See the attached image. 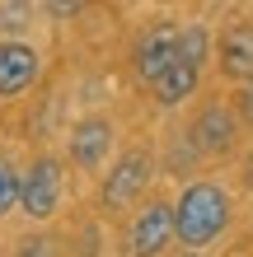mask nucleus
<instances>
[{
    "label": "nucleus",
    "instance_id": "13",
    "mask_svg": "<svg viewBox=\"0 0 253 257\" xmlns=\"http://www.w3.org/2000/svg\"><path fill=\"white\" fill-rule=\"evenodd\" d=\"M14 257H52V243H47V238H38V243H24Z\"/></svg>",
    "mask_w": 253,
    "mask_h": 257
},
{
    "label": "nucleus",
    "instance_id": "2",
    "mask_svg": "<svg viewBox=\"0 0 253 257\" xmlns=\"http://www.w3.org/2000/svg\"><path fill=\"white\" fill-rule=\"evenodd\" d=\"M14 206H24V215H33V220L56 215V206H61V159L42 155V159L28 164V169L19 173V196H14Z\"/></svg>",
    "mask_w": 253,
    "mask_h": 257
},
{
    "label": "nucleus",
    "instance_id": "8",
    "mask_svg": "<svg viewBox=\"0 0 253 257\" xmlns=\"http://www.w3.org/2000/svg\"><path fill=\"white\" fill-rule=\"evenodd\" d=\"M188 141L197 145L202 155H225V150L234 145V112L220 108V103H211V108L197 117V126H192Z\"/></svg>",
    "mask_w": 253,
    "mask_h": 257
},
{
    "label": "nucleus",
    "instance_id": "12",
    "mask_svg": "<svg viewBox=\"0 0 253 257\" xmlns=\"http://www.w3.org/2000/svg\"><path fill=\"white\" fill-rule=\"evenodd\" d=\"M234 112H239V122L253 126V84H239V94H234Z\"/></svg>",
    "mask_w": 253,
    "mask_h": 257
},
{
    "label": "nucleus",
    "instance_id": "10",
    "mask_svg": "<svg viewBox=\"0 0 253 257\" xmlns=\"http://www.w3.org/2000/svg\"><path fill=\"white\" fill-rule=\"evenodd\" d=\"M197 80H202V70H197V66L174 61V66H169V70L150 84V89H155V98L164 103V108H178V103H188L192 94H197Z\"/></svg>",
    "mask_w": 253,
    "mask_h": 257
},
{
    "label": "nucleus",
    "instance_id": "6",
    "mask_svg": "<svg viewBox=\"0 0 253 257\" xmlns=\"http://www.w3.org/2000/svg\"><path fill=\"white\" fill-rule=\"evenodd\" d=\"M38 75H42L38 47H28V42H0V98L24 94Z\"/></svg>",
    "mask_w": 253,
    "mask_h": 257
},
{
    "label": "nucleus",
    "instance_id": "3",
    "mask_svg": "<svg viewBox=\"0 0 253 257\" xmlns=\"http://www.w3.org/2000/svg\"><path fill=\"white\" fill-rule=\"evenodd\" d=\"M169 243H174V210L164 201L141 206V215L131 220V234H127L131 257H159Z\"/></svg>",
    "mask_w": 253,
    "mask_h": 257
},
{
    "label": "nucleus",
    "instance_id": "14",
    "mask_svg": "<svg viewBox=\"0 0 253 257\" xmlns=\"http://www.w3.org/2000/svg\"><path fill=\"white\" fill-rule=\"evenodd\" d=\"M183 257H197V252H183Z\"/></svg>",
    "mask_w": 253,
    "mask_h": 257
},
{
    "label": "nucleus",
    "instance_id": "7",
    "mask_svg": "<svg viewBox=\"0 0 253 257\" xmlns=\"http://www.w3.org/2000/svg\"><path fill=\"white\" fill-rule=\"evenodd\" d=\"M113 150V122L108 117H85V122L70 131V159L80 169H99Z\"/></svg>",
    "mask_w": 253,
    "mask_h": 257
},
{
    "label": "nucleus",
    "instance_id": "4",
    "mask_svg": "<svg viewBox=\"0 0 253 257\" xmlns=\"http://www.w3.org/2000/svg\"><path fill=\"white\" fill-rule=\"evenodd\" d=\"M131 61H136V75H141L145 84H155L159 75L178 61V24H155V28H145Z\"/></svg>",
    "mask_w": 253,
    "mask_h": 257
},
{
    "label": "nucleus",
    "instance_id": "9",
    "mask_svg": "<svg viewBox=\"0 0 253 257\" xmlns=\"http://www.w3.org/2000/svg\"><path fill=\"white\" fill-rule=\"evenodd\" d=\"M220 70L239 84H253V24L248 19L220 38Z\"/></svg>",
    "mask_w": 253,
    "mask_h": 257
},
{
    "label": "nucleus",
    "instance_id": "11",
    "mask_svg": "<svg viewBox=\"0 0 253 257\" xmlns=\"http://www.w3.org/2000/svg\"><path fill=\"white\" fill-rule=\"evenodd\" d=\"M14 196H19V173H14V164L0 155V215L14 206Z\"/></svg>",
    "mask_w": 253,
    "mask_h": 257
},
{
    "label": "nucleus",
    "instance_id": "1",
    "mask_svg": "<svg viewBox=\"0 0 253 257\" xmlns=\"http://www.w3.org/2000/svg\"><path fill=\"white\" fill-rule=\"evenodd\" d=\"M174 210V238L183 248H202L225 234L230 224V192L220 183H188L183 196L169 206Z\"/></svg>",
    "mask_w": 253,
    "mask_h": 257
},
{
    "label": "nucleus",
    "instance_id": "5",
    "mask_svg": "<svg viewBox=\"0 0 253 257\" xmlns=\"http://www.w3.org/2000/svg\"><path fill=\"white\" fill-rule=\"evenodd\" d=\"M150 173H155V164L150 155H141V150H131V155H122L113 164V173H108V183H103V206H131L136 196L145 192V183H150Z\"/></svg>",
    "mask_w": 253,
    "mask_h": 257
}]
</instances>
